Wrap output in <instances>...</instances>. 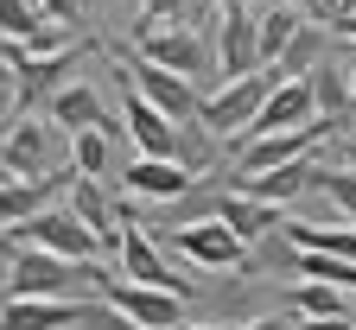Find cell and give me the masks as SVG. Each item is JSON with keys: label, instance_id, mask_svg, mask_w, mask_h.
<instances>
[{"label": "cell", "instance_id": "6da1fadb", "mask_svg": "<svg viewBox=\"0 0 356 330\" xmlns=\"http://www.w3.org/2000/svg\"><path fill=\"white\" fill-rule=\"evenodd\" d=\"M127 51H140L147 64H165L178 70L185 83H222V64H216V32L204 26H134V44Z\"/></svg>", "mask_w": 356, "mask_h": 330}, {"label": "cell", "instance_id": "7a4b0ae2", "mask_svg": "<svg viewBox=\"0 0 356 330\" xmlns=\"http://www.w3.org/2000/svg\"><path fill=\"white\" fill-rule=\"evenodd\" d=\"M274 83H280L274 70H254V76H236V83H216V96H204V127L222 133V153L229 159L248 147V133H254L267 96H274Z\"/></svg>", "mask_w": 356, "mask_h": 330}, {"label": "cell", "instance_id": "3957f363", "mask_svg": "<svg viewBox=\"0 0 356 330\" xmlns=\"http://www.w3.org/2000/svg\"><path fill=\"white\" fill-rule=\"evenodd\" d=\"M102 51L134 76V89H140V96L172 121V127H191V121H204V89L197 83H185L178 70H165V64H147L140 51H121V44H102Z\"/></svg>", "mask_w": 356, "mask_h": 330}, {"label": "cell", "instance_id": "277c9868", "mask_svg": "<svg viewBox=\"0 0 356 330\" xmlns=\"http://www.w3.org/2000/svg\"><path fill=\"white\" fill-rule=\"evenodd\" d=\"M13 242H19V248H44V254H64V261H102V254H108L102 235L89 229L70 204H51V210L26 216V222L13 229Z\"/></svg>", "mask_w": 356, "mask_h": 330}, {"label": "cell", "instance_id": "5b68a950", "mask_svg": "<svg viewBox=\"0 0 356 330\" xmlns=\"http://www.w3.org/2000/svg\"><path fill=\"white\" fill-rule=\"evenodd\" d=\"M115 261H121V279H134V286H165V292H178L185 305L197 299V286L165 261V242L153 235V222H134V216H127V229H121V254H115Z\"/></svg>", "mask_w": 356, "mask_h": 330}, {"label": "cell", "instance_id": "8992f818", "mask_svg": "<svg viewBox=\"0 0 356 330\" xmlns=\"http://www.w3.org/2000/svg\"><path fill=\"white\" fill-rule=\"evenodd\" d=\"M153 235H165V248L185 254L191 267H210V273H242V267H248V242H242L222 216L191 222V229H153Z\"/></svg>", "mask_w": 356, "mask_h": 330}, {"label": "cell", "instance_id": "52a82bcc", "mask_svg": "<svg viewBox=\"0 0 356 330\" xmlns=\"http://www.w3.org/2000/svg\"><path fill=\"white\" fill-rule=\"evenodd\" d=\"M70 159V140H58V121H13L7 127V172L13 178H51Z\"/></svg>", "mask_w": 356, "mask_h": 330}, {"label": "cell", "instance_id": "ba28073f", "mask_svg": "<svg viewBox=\"0 0 356 330\" xmlns=\"http://www.w3.org/2000/svg\"><path fill=\"white\" fill-rule=\"evenodd\" d=\"M318 140H337L325 121H312V127H299V133H254L248 147L229 159V178H261V172H274V165H286V159H305V153H318Z\"/></svg>", "mask_w": 356, "mask_h": 330}, {"label": "cell", "instance_id": "9c48e42d", "mask_svg": "<svg viewBox=\"0 0 356 330\" xmlns=\"http://www.w3.org/2000/svg\"><path fill=\"white\" fill-rule=\"evenodd\" d=\"M216 64H222V83L267 70V64H261V13H254V7L216 13Z\"/></svg>", "mask_w": 356, "mask_h": 330}, {"label": "cell", "instance_id": "30bf717a", "mask_svg": "<svg viewBox=\"0 0 356 330\" xmlns=\"http://www.w3.org/2000/svg\"><path fill=\"white\" fill-rule=\"evenodd\" d=\"M229 184L248 191V197H261V204H274V210H286L293 197H305V191L325 184V153H305V159H286V165L261 172V178H229Z\"/></svg>", "mask_w": 356, "mask_h": 330}, {"label": "cell", "instance_id": "8fae6325", "mask_svg": "<svg viewBox=\"0 0 356 330\" xmlns=\"http://www.w3.org/2000/svg\"><path fill=\"white\" fill-rule=\"evenodd\" d=\"M76 58H83V44H70V51H44V58H26L19 44H7V64H13V76H19V108L51 102L58 89H64V76L76 70Z\"/></svg>", "mask_w": 356, "mask_h": 330}, {"label": "cell", "instance_id": "7c38bea8", "mask_svg": "<svg viewBox=\"0 0 356 330\" xmlns=\"http://www.w3.org/2000/svg\"><path fill=\"white\" fill-rule=\"evenodd\" d=\"M108 305H121L140 330H178V324H191V305L178 299V292H165V286H134V279H115Z\"/></svg>", "mask_w": 356, "mask_h": 330}, {"label": "cell", "instance_id": "4fadbf2b", "mask_svg": "<svg viewBox=\"0 0 356 330\" xmlns=\"http://www.w3.org/2000/svg\"><path fill=\"white\" fill-rule=\"evenodd\" d=\"M121 121H127V140L140 147V159H178V127L140 96V89L121 96Z\"/></svg>", "mask_w": 356, "mask_h": 330}, {"label": "cell", "instance_id": "5bb4252c", "mask_svg": "<svg viewBox=\"0 0 356 330\" xmlns=\"http://www.w3.org/2000/svg\"><path fill=\"white\" fill-rule=\"evenodd\" d=\"M191 184H197V172H185L178 159H134V165L121 172V191L147 197V204H178Z\"/></svg>", "mask_w": 356, "mask_h": 330}, {"label": "cell", "instance_id": "9a60e30c", "mask_svg": "<svg viewBox=\"0 0 356 330\" xmlns=\"http://www.w3.org/2000/svg\"><path fill=\"white\" fill-rule=\"evenodd\" d=\"M312 121H318V96H312V83L299 76V83H274V96H267L254 133H299V127H312ZM254 133H248V140H254Z\"/></svg>", "mask_w": 356, "mask_h": 330}, {"label": "cell", "instance_id": "2e32d148", "mask_svg": "<svg viewBox=\"0 0 356 330\" xmlns=\"http://www.w3.org/2000/svg\"><path fill=\"white\" fill-rule=\"evenodd\" d=\"M305 83H312V96H318V121H325V127H331V133L343 140V133L356 127V89H350V70L325 58V64L312 70Z\"/></svg>", "mask_w": 356, "mask_h": 330}, {"label": "cell", "instance_id": "e0dca14e", "mask_svg": "<svg viewBox=\"0 0 356 330\" xmlns=\"http://www.w3.org/2000/svg\"><path fill=\"white\" fill-rule=\"evenodd\" d=\"M216 216L229 222V229L242 235L248 248H254V242H267V235H280V229H286V216H280L274 204H261V197L236 191V184H229V191H222V210H216Z\"/></svg>", "mask_w": 356, "mask_h": 330}, {"label": "cell", "instance_id": "ac0fdd59", "mask_svg": "<svg viewBox=\"0 0 356 330\" xmlns=\"http://www.w3.org/2000/svg\"><path fill=\"white\" fill-rule=\"evenodd\" d=\"M76 305L70 299H7L0 305V330H70Z\"/></svg>", "mask_w": 356, "mask_h": 330}, {"label": "cell", "instance_id": "d6986e66", "mask_svg": "<svg viewBox=\"0 0 356 330\" xmlns=\"http://www.w3.org/2000/svg\"><path fill=\"white\" fill-rule=\"evenodd\" d=\"M286 242L299 248V254H337V261H356V222H299V216H286Z\"/></svg>", "mask_w": 356, "mask_h": 330}, {"label": "cell", "instance_id": "ffe728a7", "mask_svg": "<svg viewBox=\"0 0 356 330\" xmlns=\"http://www.w3.org/2000/svg\"><path fill=\"white\" fill-rule=\"evenodd\" d=\"M44 108H51V121H58V127H70V133H83V127H102V121H108L102 96H96L89 83H64V89H58V96L44 102Z\"/></svg>", "mask_w": 356, "mask_h": 330}, {"label": "cell", "instance_id": "44dd1931", "mask_svg": "<svg viewBox=\"0 0 356 330\" xmlns=\"http://www.w3.org/2000/svg\"><path fill=\"white\" fill-rule=\"evenodd\" d=\"M299 26H305V13L293 7V0H274V7H261V64H267V70L286 58V44L299 38Z\"/></svg>", "mask_w": 356, "mask_h": 330}, {"label": "cell", "instance_id": "7402d4cb", "mask_svg": "<svg viewBox=\"0 0 356 330\" xmlns=\"http://www.w3.org/2000/svg\"><path fill=\"white\" fill-rule=\"evenodd\" d=\"M325 58H331V44H325V26H318V19H305V26H299V38L286 44V58L274 64V76H280V83H299V76H312V70H318Z\"/></svg>", "mask_w": 356, "mask_h": 330}, {"label": "cell", "instance_id": "603a6c76", "mask_svg": "<svg viewBox=\"0 0 356 330\" xmlns=\"http://www.w3.org/2000/svg\"><path fill=\"white\" fill-rule=\"evenodd\" d=\"M286 305H293V317H350V292L325 286V279H293Z\"/></svg>", "mask_w": 356, "mask_h": 330}, {"label": "cell", "instance_id": "cb8c5ba5", "mask_svg": "<svg viewBox=\"0 0 356 330\" xmlns=\"http://www.w3.org/2000/svg\"><path fill=\"white\" fill-rule=\"evenodd\" d=\"M108 165H115V140H108L102 127L70 133V172H76V178H108Z\"/></svg>", "mask_w": 356, "mask_h": 330}, {"label": "cell", "instance_id": "d4e9b609", "mask_svg": "<svg viewBox=\"0 0 356 330\" xmlns=\"http://www.w3.org/2000/svg\"><path fill=\"white\" fill-rule=\"evenodd\" d=\"M293 279H325V286L356 292V261H337V254H299V273H293Z\"/></svg>", "mask_w": 356, "mask_h": 330}, {"label": "cell", "instance_id": "484cf974", "mask_svg": "<svg viewBox=\"0 0 356 330\" xmlns=\"http://www.w3.org/2000/svg\"><path fill=\"white\" fill-rule=\"evenodd\" d=\"M70 330H140L121 305H108V299H76V324Z\"/></svg>", "mask_w": 356, "mask_h": 330}, {"label": "cell", "instance_id": "4316f807", "mask_svg": "<svg viewBox=\"0 0 356 330\" xmlns=\"http://www.w3.org/2000/svg\"><path fill=\"white\" fill-rule=\"evenodd\" d=\"M44 26V7H38V0H0V38H32Z\"/></svg>", "mask_w": 356, "mask_h": 330}, {"label": "cell", "instance_id": "83f0119b", "mask_svg": "<svg viewBox=\"0 0 356 330\" xmlns=\"http://www.w3.org/2000/svg\"><path fill=\"white\" fill-rule=\"evenodd\" d=\"M318 191L331 197V210L343 216V222H356V172H343V165H325V184Z\"/></svg>", "mask_w": 356, "mask_h": 330}, {"label": "cell", "instance_id": "f1b7e54d", "mask_svg": "<svg viewBox=\"0 0 356 330\" xmlns=\"http://www.w3.org/2000/svg\"><path fill=\"white\" fill-rule=\"evenodd\" d=\"M13 261H19V242H13V229H0V305H7V279H13Z\"/></svg>", "mask_w": 356, "mask_h": 330}, {"label": "cell", "instance_id": "f546056e", "mask_svg": "<svg viewBox=\"0 0 356 330\" xmlns=\"http://www.w3.org/2000/svg\"><path fill=\"white\" fill-rule=\"evenodd\" d=\"M236 330H299V317H293V311H261V317H248V324H236Z\"/></svg>", "mask_w": 356, "mask_h": 330}, {"label": "cell", "instance_id": "4dcf8cb0", "mask_svg": "<svg viewBox=\"0 0 356 330\" xmlns=\"http://www.w3.org/2000/svg\"><path fill=\"white\" fill-rule=\"evenodd\" d=\"M44 7V19H58V26H76L83 19V0H38Z\"/></svg>", "mask_w": 356, "mask_h": 330}, {"label": "cell", "instance_id": "1f68e13d", "mask_svg": "<svg viewBox=\"0 0 356 330\" xmlns=\"http://www.w3.org/2000/svg\"><path fill=\"white\" fill-rule=\"evenodd\" d=\"M13 102H19V76H13V64H0V121H7Z\"/></svg>", "mask_w": 356, "mask_h": 330}, {"label": "cell", "instance_id": "d6a6232c", "mask_svg": "<svg viewBox=\"0 0 356 330\" xmlns=\"http://www.w3.org/2000/svg\"><path fill=\"white\" fill-rule=\"evenodd\" d=\"M299 330H356V311L350 317H299Z\"/></svg>", "mask_w": 356, "mask_h": 330}, {"label": "cell", "instance_id": "836d02e7", "mask_svg": "<svg viewBox=\"0 0 356 330\" xmlns=\"http://www.w3.org/2000/svg\"><path fill=\"white\" fill-rule=\"evenodd\" d=\"M337 165H343V172H356V133H343V140H337Z\"/></svg>", "mask_w": 356, "mask_h": 330}, {"label": "cell", "instance_id": "e575fe53", "mask_svg": "<svg viewBox=\"0 0 356 330\" xmlns=\"http://www.w3.org/2000/svg\"><path fill=\"white\" fill-rule=\"evenodd\" d=\"M293 7H299L305 19H331V0H293Z\"/></svg>", "mask_w": 356, "mask_h": 330}, {"label": "cell", "instance_id": "d590c367", "mask_svg": "<svg viewBox=\"0 0 356 330\" xmlns=\"http://www.w3.org/2000/svg\"><path fill=\"white\" fill-rule=\"evenodd\" d=\"M210 13H229V7H274V0H204Z\"/></svg>", "mask_w": 356, "mask_h": 330}, {"label": "cell", "instance_id": "8d00e7d4", "mask_svg": "<svg viewBox=\"0 0 356 330\" xmlns=\"http://www.w3.org/2000/svg\"><path fill=\"white\" fill-rule=\"evenodd\" d=\"M7 127H13V121H0V184L13 178V172H7Z\"/></svg>", "mask_w": 356, "mask_h": 330}, {"label": "cell", "instance_id": "74e56055", "mask_svg": "<svg viewBox=\"0 0 356 330\" xmlns=\"http://www.w3.org/2000/svg\"><path fill=\"white\" fill-rule=\"evenodd\" d=\"M343 13H356V0H331V26H337Z\"/></svg>", "mask_w": 356, "mask_h": 330}, {"label": "cell", "instance_id": "f35d334b", "mask_svg": "<svg viewBox=\"0 0 356 330\" xmlns=\"http://www.w3.org/2000/svg\"><path fill=\"white\" fill-rule=\"evenodd\" d=\"M331 32H343V38H356V13H343V19L331 26Z\"/></svg>", "mask_w": 356, "mask_h": 330}, {"label": "cell", "instance_id": "ab89813d", "mask_svg": "<svg viewBox=\"0 0 356 330\" xmlns=\"http://www.w3.org/2000/svg\"><path fill=\"white\" fill-rule=\"evenodd\" d=\"M178 330H229V324H178Z\"/></svg>", "mask_w": 356, "mask_h": 330}, {"label": "cell", "instance_id": "60d3db41", "mask_svg": "<svg viewBox=\"0 0 356 330\" xmlns=\"http://www.w3.org/2000/svg\"><path fill=\"white\" fill-rule=\"evenodd\" d=\"M350 89H356V64H350Z\"/></svg>", "mask_w": 356, "mask_h": 330}, {"label": "cell", "instance_id": "b9f144b4", "mask_svg": "<svg viewBox=\"0 0 356 330\" xmlns=\"http://www.w3.org/2000/svg\"><path fill=\"white\" fill-rule=\"evenodd\" d=\"M0 51H7V38H0Z\"/></svg>", "mask_w": 356, "mask_h": 330}, {"label": "cell", "instance_id": "7bdbcfd3", "mask_svg": "<svg viewBox=\"0 0 356 330\" xmlns=\"http://www.w3.org/2000/svg\"><path fill=\"white\" fill-rule=\"evenodd\" d=\"M350 133H356V127H350Z\"/></svg>", "mask_w": 356, "mask_h": 330}]
</instances>
